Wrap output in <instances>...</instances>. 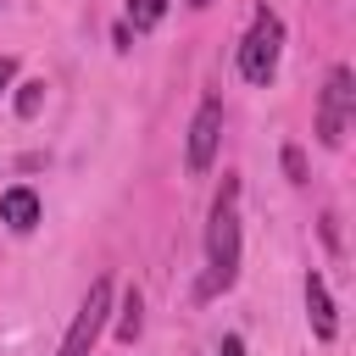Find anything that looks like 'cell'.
I'll use <instances>...</instances> for the list:
<instances>
[{"label": "cell", "mask_w": 356, "mask_h": 356, "mask_svg": "<svg viewBox=\"0 0 356 356\" xmlns=\"http://www.w3.org/2000/svg\"><path fill=\"white\" fill-rule=\"evenodd\" d=\"M306 317H312V334H317V339H334V334H339V317H334L328 284H323L317 273H306Z\"/></svg>", "instance_id": "6"}, {"label": "cell", "mask_w": 356, "mask_h": 356, "mask_svg": "<svg viewBox=\"0 0 356 356\" xmlns=\"http://www.w3.org/2000/svg\"><path fill=\"white\" fill-rule=\"evenodd\" d=\"M11 78H17V61H11V56H0V89H6Z\"/></svg>", "instance_id": "13"}, {"label": "cell", "mask_w": 356, "mask_h": 356, "mask_svg": "<svg viewBox=\"0 0 356 356\" xmlns=\"http://www.w3.org/2000/svg\"><path fill=\"white\" fill-rule=\"evenodd\" d=\"M217 356H245V345H239V334H222V345H217Z\"/></svg>", "instance_id": "12"}, {"label": "cell", "mask_w": 356, "mask_h": 356, "mask_svg": "<svg viewBox=\"0 0 356 356\" xmlns=\"http://www.w3.org/2000/svg\"><path fill=\"white\" fill-rule=\"evenodd\" d=\"M239 278V178L228 172L222 178V195L211 206V222H206V295L217 289H234Z\"/></svg>", "instance_id": "1"}, {"label": "cell", "mask_w": 356, "mask_h": 356, "mask_svg": "<svg viewBox=\"0 0 356 356\" xmlns=\"http://www.w3.org/2000/svg\"><path fill=\"white\" fill-rule=\"evenodd\" d=\"M217 139H222V100L211 95V100H200V111H195V122H189V150H184L189 172H206V167H211Z\"/></svg>", "instance_id": "5"}, {"label": "cell", "mask_w": 356, "mask_h": 356, "mask_svg": "<svg viewBox=\"0 0 356 356\" xmlns=\"http://www.w3.org/2000/svg\"><path fill=\"white\" fill-rule=\"evenodd\" d=\"M0 222H6V228H17V234H28V228L39 222V195H33V189H22V184H17V189H6V195H0Z\"/></svg>", "instance_id": "7"}, {"label": "cell", "mask_w": 356, "mask_h": 356, "mask_svg": "<svg viewBox=\"0 0 356 356\" xmlns=\"http://www.w3.org/2000/svg\"><path fill=\"white\" fill-rule=\"evenodd\" d=\"M134 334H139V289H128L122 317H117V339H122V345H134Z\"/></svg>", "instance_id": "9"}, {"label": "cell", "mask_w": 356, "mask_h": 356, "mask_svg": "<svg viewBox=\"0 0 356 356\" xmlns=\"http://www.w3.org/2000/svg\"><path fill=\"white\" fill-rule=\"evenodd\" d=\"M39 100H44V83H39V78H28V83L17 89V117H33V111H39Z\"/></svg>", "instance_id": "10"}, {"label": "cell", "mask_w": 356, "mask_h": 356, "mask_svg": "<svg viewBox=\"0 0 356 356\" xmlns=\"http://www.w3.org/2000/svg\"><path fill=\"white\" fill-rule=\"evenodd\" d=\"M278 50H284V22H278L273 11H256L250 33H245V44H239V72H245V83L267 89L273 72H278Z\"/></svg>", "instance_id": "2"}, {"label": "cell", "mask_w": 356, "mask_h": 356, "mask_svg": "<svg viewBox=\"0 0 356 356\" xmlns=\"http://www.w3.org/2000/svg\"><path fill=\"white\" fill-rule=\"evenodd\" d=\"M189 6H206V0H189Z\"/></svg>", "instance_id": "14"}, {"label": "cell", "mask_w": 356, "mask_h": 356, "mask_svg": "<svg viewBox=\"0 0 356 356\" xmlns=\"http://www.w3.org/2000/svg\"><path fill=\"white\" fill-rule=\"evenodd\" d=\"M350 106H356V78H350V67H328V83H323V100H317V139H323L328 150L345 145Z\"/></svg>", "instance_id": "3"}, {"label": "cell", "mask_w": 356, "mask_h": 356, "mask_svg": "<svg viewBox=\"0 0 356 356\" xmlns=\"http://www.w3.org/2000/svg\"><path fill=\"white\" fill-rule=\"evenodd\" d=\"M106 312H111V278H95L56 356H89V350H95V339H100V328H106Z\"/></svg>", "instance_id": "4"}, {"label": "cell", "mask_w": 356, "mask_h": 356, "mask_svg": "<svg viewBox=\"0 0 356 356\" xmlns=\"http://www.w3.org/2000/svg\"><path fill=\"white\" fill-rule=\"evenodd\" d=\"M284 172H289V184H306V161H300V150H295V145L284 150Z\"/></svg>", "instance_id": "11"}, {"label": "cell", "mask_w": 356, "mask_h": 356, "mask_svg": "<svg viewBox=\"0 0 356 356\" xmlns=\"http://www.w3.org/2000/svg\"><path fill=\"white\" fill-rule=\"evenodd\" d=\"M167 17V0H128V22L134 28H156Z\"/></svg>", "instance_id": "8"}]
</instances>
